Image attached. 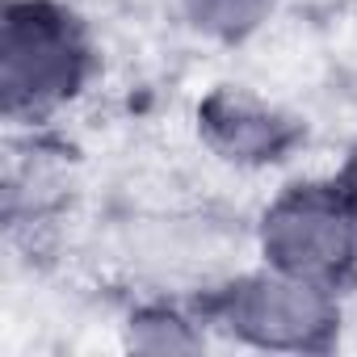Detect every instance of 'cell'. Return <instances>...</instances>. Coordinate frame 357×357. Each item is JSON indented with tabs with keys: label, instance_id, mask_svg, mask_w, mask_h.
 Here are the masks:
<instances>
[{
	"label": "cell",
	"instance_id": "obj_1",
	"mask_svg": "<svg viewBox=\"0 0 357 357\" xmlns=\"http://www.w3.org/2000/svg\"><path fill=\"white\" fill-rule=\"evenodd\" d=\"M101 51L68 0L0 5V114L13 130H43L97 80Z\"/></svg>",
	"mask_w": 357,
	"mask_h": 357
},
{
	"label": "cell",
	"instance_id": "obj_2",
	"mask_svg": "<svg viewBox=\"0 0 357 357\" xmlns=\"http://www.w3.org/2000/svg\"><path fill=\"white\" fill-rule=\"evenodd\" d=\"M211 336L257 353H332L340 344V290L303 282L273 265H257L211 282L194 294Z\"/></svg>",
	"mask_w": 357,
	"mask_h": 357
},
{
	"label": "cell",
	"instance_id": "obj_3",
	"mask_svg": "<svg viewBox=\"0 0 357 357\" xmlns=\"http://www.w3.org/2000/svg\"><path fill=\"white\" fill-rule=\"evenodd\" d=\"M257 252L282 273L344 294L357 282V206L340 176H303L282 185L261 211Z\"/></svg>",
	"mask_w": 357,
	"mask_h": 357
},
{
	"label": "cell",
	"instance_id": "obj_4",
	"mask_svg": "<svg viewBox=\"0 0 357 357\" xmlns=\"http://www.w3.org/2000/svg\"><path fill=\"white\" fill-rule=\"evenodd\" d=\"M202 147L231 168H278L307 143V122L244 84H215L194 105Z\"/></svg>",
	"mask_w": 357,
	"mask_h": 357
},
{
	"label": "cell",
	"instance_id": "obj_5",
	"mask_svg": "<svg viewBox=\"0 0 357 357\" xmlns=\"http://www.w3.org/2000/svg\"><path fill=\"white\" fill-rule=\"evenodd\" d=\"M126 344L139 353H198L211 340L206 319L198 315L194 298L190 303H168V298H147L126 311Z\"/></svg>",
	"mask_w": 357,
	"mask_h": 357
},
{
	"label": "cell",
	"instance_id": "obj_6",
	"mask_svg": "<svg viewBox=\"0 0 357 357\" xmlns=\"http://www.w3.org/2000/svg\"><path fill=\"white\" fill-rule=\"evenodd\" d=\"M282 0H176L185 26L219 47H240L248 38H257L273 13H278Z\"/></svg>",
	"mask_w": 357,
	"mask_h": 357
},
{
	"label": "cell",
	"instance_id": "obj_7",
	"mask_svg": "<svg viewBox=\"0 0 357 357\" xmlns=\"http://www.w3.org/2000/svg\"><path fill=\"white\" fill-rule=\"evenodd\" d=\"M336 176H340V185L349 190V198H353V206H357V147L349 151V160L340 164V172H336Z\"/></svg>",
	"mask_w": 357,
	"mask_h": 357
}]
</instances>
